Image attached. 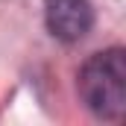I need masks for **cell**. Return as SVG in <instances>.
I'll list each match as a JSON object with an SVG mask.
<instances>
[{
	"label": "cell",
	"mask_w": 126,
	"mask_h": 126,
	"mask_svg": "<svg viewBox=\"0 0 126 126\" xmlns=\"http://www.w3.org/2000/svg\"><path fill=\"white\" fill-rule=\"evenodd\" d=\"M44 24L53 38L73 44L88 35L94 24V9L88 0H44Z\"/></svg>",
	"instance_id": "7a4b0ae2"
},
{
	"label": "cell",
	"mask_w": 126,
	"mask_h": 126,
	"mask_svg": "<svg viewBox=\"0 0 126 126\" xmlns=\"http://www.w3.org/2000/svg\"><path fill=\"white\" fill-rule=\"evenodd\" d=\"M79 97L103 120H120L126 111V53L120 47L94 53L79 70Z\"/></svg>",
	"instance_id": "6da1fadb"
}]
</instances>
